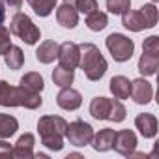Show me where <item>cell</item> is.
Wrapping results in <instances>:
<instances>
[{
	"mask_svg": "<svg viewBox=\"0 0 159 159\" xmlns=\"http://www.w3.org/2000/svg\"><path fill=\"white\" fill-rule=\"evenodd\" d=\"M34 135L32 133H25L19 137L15 148H13V155L15 157H21V159H28V157H34Z\"/></svg>",
	"mask_w": 159,
	"mask_h": 159,
	"instance_id": "cell-14",
	"label": "cell"
},
{
	"mask_svg": "<svg viewBox=\"0 0 159 159\" xmlns=\"http://www.w3.org/2000/svg\"><path fill=\"white\" fill-rule=\"evenodd\" d=\"M131 98L135 103L139 105H146L152 101V96H153V90H152V84L144 79H137V81L131 83Z\"/></svg>",
	"mask_w": 159,
	"mask_h": 159,
	"instance_id": "cell-10",
	"label": "cell"
},
{
	"mask_svg": "<svg viewBox=\"0 0 159 159\" xmlns=\"http://www.w3.org/2000/svg\"><path fill=\"white\" fill-rule=\"evenodd\" d=\"M0 105L2 107L38 109L41 105V98H39V94L30 92L23 86H11L6 81H0Z\"/></svg>",
	"mask_w": 159,
	"mask_h": 159,
	"instance_id": "cell-3",
	"label": "cell"
},
{
	"mask_svg": "<svg viewBox=\"0 0 159 159\" xmlns=\"http://www.w3.org/2000/svg\"><path fill=\"white\" fill-rule=\"evenodd\" d=\"M58 43L52 41V39H47L39 45V49L36 51V58L41 62V64H51L54 62V58L58 56Z\"/></svg>",
	"mask_w": 159,
	"mask_h": 159,
	"instance_id": "cell-16",
	"label": "cell"
},
{
	"mask_svg": "<svg viewBox=\"0 0 159 159\" xmlns=\"http://www.w3.org/2000/svg\"><path fill=\"white\" fill-rule=\"evenodd\" d=\"M140 15H142L144 23H146V28L155 26V23H157V8L153 4H144L140 8Z\"/></svg>",
	"mask_w": 159,
	"mask_h": 159,
	"instance_id": "cell-27",
	"label": "cell"
},
{
	"mask_svg": "<svg viewBox=\"0 0 159 159\" xmlns=\"http://www.w3.org/2000/svg\"><path fill=\"white\" fill-rule=\"evenodd\" d=\"M157 66H159V56L157 54H148V52H142L140 60H139V71L142 75H153L157 71Z\"/></svg>",
	"mask_w": 159,
	"mask_h": 159,
	"instance_id": "cell-20",
	"label": "cell"
},
{
	"mask_svg": "<svg viewBox=\"0 0 159 159\" xmlns=\"http://www.w3.org/2000/svg\"><path fill=\"white\" fill-rule=\"evenodd\" d=\"M131 8V0H107V10L114 15H124Z\"/></svg>",
	"mask_w": 159,
	"mask_h": 159,
	"instance_id": "cell-28",
	"label": "cell"
},
{
	"mask_svg": "<svg viewBox=\"0 0 159 159\" xmlns=\"http://www.w3.org/2000/svg\"><path fill=\"white\" fill-rule=\"evenodd\" d=\"M64 2H73V0H64Z\"/></svg>",
	"mask_w": 159,
	"mask_h": 159,
	"instance_id": "cell-35",
	"label": "cell"
},
{
	"mask_svg": "<svg viewBox=\"0 0 159 159\" xmlns=\"http://www.w3.org/2000/svg\"><path fill=\"white\" fill-rule=\"evenodd\" d=\"M79 66L84 71L88 81H99L107 73V60L94 43L79 45Z\"/></svg>",
	"mask_w": 159,
	"mask_h": 159,
	"instance_id": "cell-1",
	"label": "cell"
},
{
	"mask_svg": "<svg viewBox=\"0 0 159 159\" xmlns=\"http://www.w3.org/2000/svg\"><path fill=\"white\" fill-rule=\"evenodd\" d=\"M111 92L114 94L116 99H127L129 98V92H131V83L129 79L124 77V75H116L111 79Z\"/></svg>",
	"mask_w": 159,
	"mask_h": 159,
	"instance_id": "cell-15",
	"label": "cell"
},
{
	"mask_svg": "<svg viewBox=\"0 0 159 159\" xmlns=\"http://www.w3.org/2000/svg\"><path fill=\"white\" fill-rule=\"evenodd\" d=\"M153 2H155V0H153Z\"/></svg>",
	"mask_w": 159,
	"mask_h": 159,
	"instance_id": "cell-36",
	"label": "cell"
},
{
	"mask_svg": "<svg viewBox=\"0 0 159 159\" xmlns=\"http://www.w3.org/2000/svg\"><path fill=\"white\" fill-rule=\"evenodd\" d=\"M60 60V66L62 67H67V69H75L79 66V45L71 43V41H66L58 47V56Z\"/></svg>",
	"mask_w": 159,
	"mask_h": 159,
	"instance_id": "cell-7",
	"label": "cell"
},
{
	"mask_svg": "<svg viewBox=\"0 0 159 159\" xmlns=\"http://www.w3.org/2000/svg\"><path fill=\"white\" fill-rule=\"evenodd\" d=\"M111 111V99L107 98H94L90 103V114L96 120H107Z\"/></svg>",
	"mask_w": 159,
	"mask_h": 159,
	"instance_id": "cell-18",
	"label": "cell"
},
{
	"mask_svg": "<svg viewBox=\"0 0 159 159\" xmlns=\"http://www.w3.org/2000/svg\"><path fill=\"white\" fill-rule=\"evenodd\" d=\"M19 127V122L10 116V114H0V139H8L11 135H15Z\"/></svg>",
	"mask_w": 159,
	"mask_h": 159,
	"instance_id": "cell-23",
	"label": "cell"
},
{
	"mask_svg": "<svg viewBox=\"0 0 159 159\" xmlns=\"http://www.w3.org/2000/svg\"><path fill=\"white\" fill-rule=\"evenodd\" d=\"M107 49L116 62H127L133 56L135 43L124 34H111L107 38Z\"/></svg>",
	"mask_w": 159,
	"mask_h": 159,
	"instance_id": "cell-5",
	"label": "cell"
},
{
	"mask_svg": "<svg viewBox=\"0 0 159 159\" xmlns=\"http://www.w3.org/2000/svg\"><path fill=\"white\" fill-rule=\"evenodd\" d=\"M86 26H88L90 30H94V32L103 30V28L107 26V13H103V11H99V10L88 13V17H86Z\"/></svg>",
	"mask_w": 159,
	"mask_h": 159,
	"instance_id": "cell-24",
	"label": "cell"
},
{
	"mask_svg": "<svg viewBox=\"0 0 159 159\" xmlns=\"http://www.w3.org/2000/svg\"><path fill=\"white\" fill-rule=\"evenodd\" d=\"M114 139H116V131L114 129H111V127H105V129H101L98 135H94V139H92V146H94V150H98V152H107V150H111L112 146H114Z\"/></svg>",
	"mask_w": 159,
	"mask_h": 159,
	"instance_id": "cell-13",
	"label": "cell"
},
{
	"mask_svg": "<svg viewBox=\"0 0 159 159\" xmlns=\"http://www.w3.org/2000/svg\"><path fill=\"white\" fill-rule=\"evenodd\" d=\"M135 125H137V129L140 131V135L144 139H153L155 133H157V120H155L153 114H148V112L139 114L135 118Z\"/></svg>",
	"mask_w": 159,
	"mask_h": 159,
	"instance_id": "cell-12",
	"label": "cell"
},
{
	"mask_svg": "<svg viewBox=\"0 0 159 159\" xmlns=\"http://www.w3.org/2000/svg\"><path fill=\"white\" fill-rule=\"evenodd\" d=\"M4 23V6H2V0H0V25Z\"/></svg>",
	"mask_w": 159,
	"mask_h": 159,
	"instance_id": "cell-34",
	"label": "cell"
},
{
	"mask_svg": "<svg viewBox=\"0 0 159 159\" xmlns=\"http://www.w3.org/2000/svg\"><path fill=\"white\" fill-rule=\"evenodd\" d=\"M67 122L62 116H43L38 122V131L41 137V144H45L49 150L60 152L64 148V137H66Z\"/></svg>",
	"mask_w": 159,
	"mask_h": 159,
	"instance_id": "cell-2",
	"label": "cell"
},
{
	"mask_svg": "<svg viewBox=\"0 0 159 159\" xmlns=\"http://www.w3.org/2000/svg\"><path fill=\"white\" fill-rule=\"evenodd\" d=\"M10 32L15 34L17 38H21L23 41H26L28 45H34L39 41L41 38V32L39 28L32 23V19L25 13H17L13 19H11V25H10Z\"/></svg>",
	"mask_w": 159,
	"mask_h": 159,
	"instance_id": "cell-4",
	"label": "cell"
},
{
	"mask_svg": "<svg viewBox=\"0 0 159 159\" xmlns=\"http://www.w3.org/2000/svg\"><path fill=\"white\" fill-rule=\"evenodd\" d=\"M4 62L10 69H21L23 64H25V54L19 47L15 45H10V49L4 52Z\"/></svg>",
	"mask_w": 159,
	"mask_h": 159,
	"instance_id": "cell-19",
	"label": "cell"
},
{
	"mask_svg": "<svg viewBox=\"0 0 159 159\" xmlns=\"http://www.w3.org/2000/svg\"><path fill=\"white\" fill-rule=\"evenodd\" d=\"M13 155V148L10 146V142L0 140V159H10Z\"/></svg>",
	"mask_w": 159,
	"mask_h": 159,
	"instance_id": "cell-32",
	"label": "cell"
},
{
	"mask_svg": "<svg viewBox=\"0 0 159 159\" xmlns=\"http://www.w3.org/2000/svg\"><path fill=\"white\" fill-rule=\"evenodd\" d=\"M73 79H75L73 69H67V67L58 66V67H54V71H52V81H54V84L60 86V88L69 86V84L73 83Z\"/></svg>",
	"mask_w": 159,
	"mask_h": 159,
	"instance_id": "cell-21",
	"label": "cell"
},
{
	"mask_svg": "<svg viewBox=\"0 0 159 159\" xmlns=\"http://www.w3.org/2000/svg\"><path fill=\"white\" fill-rule=\"evenodd\" d=\"M142 52H148V54H159V38H157V36H150L148 39H144Z\"/></svg>",
	"mask_w": 159,
	"mask_h": 159,
	"instance_id": "cell-30",
	"label": "cell"
},
{
	"mask_svg": "<svg viewBox=\"0 0 159 159\" xmlns=\"http://www.w3.org/2000/svg\"><path fill=\"white\" fill-rule=\"evenodd\" d=\"M56 103H58V107L64 109V111H75V109L81 107L83 96H81V92L73 90L71 86H66V88H62V92L56 96Z\"/></svg>",
	"mask_w": 159,
	"mask_h": 159,
	"instance_id": "cell-8",
	"label": "cell"
},
{
	"mask_svg": "<svg viewBox=\"0 0 159 159\" xmlns=\"http://www.w3.org/2000/svg\"><path fill=\"white\" fill-rule=\"evenodd\" d=\"M21 86L23 88H26V90H30V92H36V94H39L41 90H43V77L39 75V73H26L23 79H21Z\"/></svg>",
	"mask_w": 159,
	"mask_h": 159,
	"instance_id": "cell-22",
	"label": "cell"
},
{
	"mask_svg": "<svg viewBox=\"0 0 159 159\" xmlns=\"http://www.w3.org/2000/svg\"><path fill=\"white\" fill-rule=\"evenodd\" d=\"M122 25H124L127 30H131V32H140V30L146 28V23H144L140 11H131V10H127V11L122 15Z\"/></svg>",
	"mask_w": 159,
	"mask_h": 159,
	"instance_id": "cell-17",
	"label": "cell"
},
{
	"mask_svg": "<svg viewBox=\"0 0 159 159\" xmlns=\"http://www.w3.org/2000/svg\"><path fill=\"white\" fill-rule=\"evenodd\" d=\"M124 118H125V107L120 103V99H111V111L107 120L118 124V122H124Z\"/></svg>",
	"mask_w": 159,
	"mask_h": 159,
	"instance_id": "cell-26",
	"label": "cell"
},
{
	"mask_svg": "<svg viewBox=\"0 0 159 159\" xmlns=\"http://www.w3.org/2000/svg\"><path fill=\"white\" fill-rule=\"evenodd\" d=\"M4 2H6L10 8H15V10H19V8H21V4H23V0H4Z\"/></svg>",
	"mask_w": 159,
	"mask_h": 159,
	"instance_id": "cell-33",
	"label": "cell"
},
{
	"mask_svg": "<svg viewBox=\"0 0 159 159\" xmlns=\"http://www.w3.org/2000/svg\"><path fill=\"white\" fill-rule=\"evenodd\" d=\"M28 4L39 17H47L56 8V0H28Z\"/></svg>",
	"mask_w": 159,
	"mask_h": 159,
	"instance_id": "cell-25",
	"label": "cell"
},
{
	"mask_svg": "<svg viewBox=\"0 0 159 159\" xmlns=\"http://www.w3.org/2000/svg\"><path fill=\"white\" fill-rule=\"evenodd\" d=\"M112 148H114L118 153H122V155H129V153H133L135 148H137V137H135V133L129 131V129L118 131Z\"/></svg>",
	"mask_w": 159,
	"mask_h": 159,
	"instance_id": "cell-9",
	"label": "cell"
},
{
	"mask_svg": "<svg viewBox=\"0 0 159 159\" xmlns=\"http://www.w3.org/2000/svg\"><path fill=\"white\" fill-rule=\"evenodd\" d=\"M66 137H67L69 144H73V146H86L94 139V129L90 124H86L83 120H77V122L67 124Z\"/></svg>",
	"mask_w": 159,
	"mask_h": 159,
	"instance_id": "cell-6",
	"label": "cell"
},
{
	"mask_svg": "<svg viewBox=\"0 0 159 159\" xmlns=\"http://www.w3.org/2000/svg\"><path fill=\"white\" fill-rule=\"evenodd\" d=\"M10 30L8 28H4L2 25H0V54L4 56V52L10 49Z\"/></svg>",
	"mask_w": 159,
	"mask_h": 159,
	"instance_id": "cell-31",
	"label": "cell"
},
{
	"mask_svg": "<svg viewBox=\"0 0 159 159\" xmlns=\"http://www.w3.org/2000/svg\"><path fill=\"white\" fill-rule=\"evenodd\" d=\"M56 21L64 28H75L77 23H79V11H77V8L71 6V2H64L56 10Z\"/></svg>",
	"mask_w": 159,
	"mask_h": 159,
	"instance_id": "cell-11",
	"label": "cell"
},
{
	"mask_svg": "<svg viewBox=\"0 0 159 159\" xmlns=\"http://www.w3.org/2000/svg\"><path fill=\"white\" fill-rule=\"evenodd\" d=\"M73 2H75L77 11H83L86 15L98 10V2H96V0H73Z\"/></svg>",
	"mask_w": 159,
	"mask_h": 159,
	"instance_id": "cell-29",
	"label": "cell"
}]
</instances>
